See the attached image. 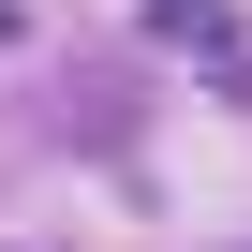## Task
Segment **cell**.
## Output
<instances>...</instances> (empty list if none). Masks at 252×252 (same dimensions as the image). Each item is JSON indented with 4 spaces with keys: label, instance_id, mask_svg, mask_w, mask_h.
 <instances>
[{
    "label": "cell",
    "instance_id": "1",
    "mask_svg": "<svg viewBox=\"0 0 252 252\" xmlns=\"http://www.w3.org/2000/svg\"><path fill=\"white\" fill-rule=\"evenodd\" d=\"M149 30H163V45H193V60H222V45H237V30L208 15V0H163V15H149Z\"/></svg>",
    "mask_w": 252,
    "mask_h": 252
}]
</instances>
